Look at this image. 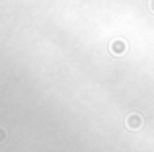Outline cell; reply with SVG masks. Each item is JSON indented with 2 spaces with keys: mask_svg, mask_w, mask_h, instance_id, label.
Here are the masks:
<instances>
[{
  "mask_svg": "<svg viewBox=\"0 0 154 152\" xmlns=\"http://www.w3.org/2000/svg\"><path fill=\"white\" fill-rule=\"evenodd\" d=\"M143 125H144V117H143V115H139V113H131V115L125 117V127L131 129V131L143 129Z\"/></svg>",
  "mask_w": 154,
  "mask_h": 152,
  "instance_id": "cell-1",
  "label": "cell"
},
{
  "mask_svg": "<svg viewBox=\"0 0 154 152\" xmlns=\"http://www.w3.org/2000/svg\"><path fill=\"white\" fill-rule=\"evenodd\" d=\"M109 51L115 55H123L125 51H129V43H125L123 39H115V41H111V45H109Z\"/></svg>",
  "mask_w": 154,
  "mask_h": 152,
  "instance_id": "cell-2",
  "label": "cell"
},
{
  "mask_svg": "<svg viewBox=\"0 0 154 152\" xmlns=\"http://www.w3.org/2000/svg\"><path fill=\"white\" fill-rule=\"evenodd\" d=\"M4 141H6V131L0 127V142H4Z\"/></svg>",
  "mask_w": 154,
  "mask_h": 152,
  "instance_id": "cell-3",
  "label": "cell"
},
{
  "mask_svg": "<svg viewBox=\"0 0 154 152\" xmlns=\"http://www.w3.org/2000/svg\"><path fill=\"white\" fill-rule=\"evenodd\" d=\"M150 10L154 12V0H150Z\"/></svg>",
  "mask_w": 154,
  "mask_h": 152,
  "instance_id": "cell-4",
  "label": "cell"
}]
</instances>
